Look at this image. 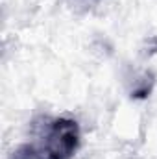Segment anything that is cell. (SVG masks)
Here are the masks:
<instances>
[{"label":"cell","mask_w":157,"mask_h":159,"mask_svg":"<svg viewBox=\"0 0 157 159\" xmlns=\"http://www.w3.org/2000/svg\"><path fill=\"white\" fill-rule=\"evenodd\" d=\"M78 144V128L70 120H56L44 137L39 152H30L39 159H69Z\"/></svg>","instance_id":"6da1fadb"}]
</instances>
